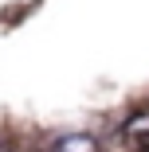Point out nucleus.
<instances>
[{
    "instance_id": "nucleus-1",
    "label": "nucleus",
    "mask_w": 149,
    "mask_h": 152,
    "mask_svg": "<svg viewBox=\"0 0 149 152\" xmlns=\"http://www.w3.org/2000/svg\"><path fill=\"white\" fill-rule=\"evenodd\" d=\"M122 137H126V144L149 148V113H133L126 125H122Z\"/></svg>"
},
{
    "instance_id": "nucleus-2",
    "label": "nucleus",
    "mask_w": 149,
    "mask_h": 152,
    "mask_svg": "<svg viewBox=\"0 0 149 152\" xmlns=\"http://www.w3.org/2000/svg\"><path fill=\"white\" fill-rule=\"evenodd\" d=\"M51 152H98V140L90 133H71V137H59Z\"/></svg>"
},
{
    "instance_id": "nucleus-3",
    "label": "nucleus",
    "mask_w": 149,
    "mask_h": 152,
    "mask_svg": "<svg viewBox=\"0 0 149 152\" xmlns=\"http://www.w3.org/2000/svg\"><path fill=\"white\" fill-rule=\"evenodd\" d=\"M141 152H149V148H141Z\"/></svg>"
}]
</instances>
